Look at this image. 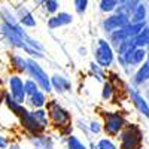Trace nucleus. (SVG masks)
Returning a JSON list of instances; mask_svg holds the SVG:
<instances>
[{
  "mask_svg": "<svg viewBox=\"0 0 149 149\" xmlns=\"http://www.w3.org/2000/svg\"><path fill=\"white\" fill-rule=\"evenodd\" d=\"M0 29H2V33H3V36L6 37V39L12 43V45H14V46H17V48H21V49H24V51H26V52H29L30 55H37V57H42V54L39 52V51H37V49H34V48H31L26 40H24L22 39V37L14 30V29H12L10 26H9V24L8 22H2V27H0Z\"/></svg>",
  "mask_w": 149,
  "mask_h": 149,
  "instance_id": "1",
  "label": "nucleus"
},
{
  "mask_svg": "<svg viewBox=\"0 0 149 149\" xmlns=\"http://www.w3.org/2000/svg\"><path fill=\"white\" fill-rule=\"evenodd\" d=\"M142 139V131L136 125L127 127L121 133V149H139Z\"/></svg>",
  "mask_w": 149,
  "mask_h": 149,
  "instance_id": "3",
  "label": "nucleus"
},
{
  "mask_svg": "<svg viewBox=\"0 0 149 149\" xmlns=\"http://www.w3.org/2000/svg\"><path fill=\"white\" fill-rule=\"evenodd\" d=\"M21 124H22V127L26 128V130H29L31 134H40L43 130H45V127H42L39 122H37V119L34 118V115H33V112H26V113H22L21 116Z\"/></svg>",
  "mask_w": 149,
  "mask_h": 149,
  "instance_id": "9",
  "label": "nucleus"
},
{
  "mask_svg": "<svg viewBox=\"0 0 149 149\" xmlns=\"http://www.w3.org/2000/svg\"><path fill=\"white\" fill-rule=\"evenodd\" d=\"M33 2H34L36 5H39V6H42V5H43V2H45V0H33Z\"/></svg>",
  "mask_w": 149,
  "mask_h": 149,
  "instance_id": "32",
  "label": "nucleus"
},
{
  "mask_svg": "<svg viewBox=\"0 0 149 149\" xmlns=\"http://www.w3.org/2000/svg\"><path fill=\"white\" fill-rule=\"evenodd\" d=\"M88 2L90 0H74L73 5H74V10L78 12V14H85L86 8H88Z\"/></svg>",
  "mask_w": 149,
  "mask_h": 149,
  "instance_id": "27",
  "label": "nucleus"
},
{
  "mask_svg": "<svg viewBox=\"0 0 149 149\" xmlns=\"http://www.w3.org/2000/svg\"><path fill=\"white\" fill-rule=\"evenodd\" d=\"M146 55H148V63H149V51H148V54H146Z\"/></svg>",
  "mask_w": 149,
  "mask_h": 149,
  "instance_id": "34",
  "label": "nucleus"
},
{
  "mask_svg": "<svg viewBox=\"0 0 149 149\" xmlns=\"http://www.w3.org/2000/svg\"><path fill=\"white\" fill-rule=\"evenodd\" d=\"M45 102H46L45 94L40 93V91H37L36 94L30 95V103H31V106H34L36 109H42V107L45 106Z\"/></svg>",
  "mask_w": 149,
  "mask_h": 149,
  "instance_id": "19",
  "label": "nucleus"
},
{
  "mask_svg": "<svg viewBox=\"0 0 149 149\" xmlns=\"http://www.w3.org/2000/svg\"><path fill=\"white\" fill-rule=\"evenodd\" d=\"M10 61H12L14 69H17L18 72H24V70H26V60L21 58L19 55H14L10 58Z\"/></svg>",
  "mask_w": 149,
  "mask_h": 149,
  "instance_id": "24",
  "label": "nucleus"
},
{
  "mask_svg": "<svg viewBox=\"0 0 149 149\" xmlns=\"http://www.w3.org/2000/svg\"><path fill=\"white\" fill-rule=\"evenodd\" d=\"M42 6L45 8V10L48 12V14H55V12L58 10L60 5H58V0H45Z\"/></svg>",
  "mask_w": 149,
  "mask_h": 149,
  "instance_id": "25",
  "label": "nucleus"
},
{
  "mask_svg": "<svg viewBox=\"0 0 149 149\" xmlns=\"http://www.w3.org/2000/svg\"><path fill=\"white\" fill-rule=\"evenodd\" d=\"M26 70L31 74L33 81L39 85L45 93H49V91L52 90L51 79L48 78V74L45 73V70L39 64H37L34 60H26Z\"/></svg>",
  "mask_w": 149,
  "mask_h": 149,
  "instance_id": "2",
  "label": "nucleus"
},
{
  "mask_svg": "<svg viewBox=\"0 0 149 149\" xmlns=\"http://www.w3.org/2000/svg\"><path fill=\"white\" fill-rule=\"evenodd\" d=\"M91 131L93 133H100V124H98V122H93L91 124Z\"/></svg>",
  "mask_w": 149,
  "mask_h": 149,
  "instance_id": "30",
  "label": "nucleus"
},
{
  "mask_svg": "<svg viewBox=\"0 0 149 149\" xmlns=\"http://www.w3.org/2000/svg\"><path fill=\"white\" fill-rule=\"evenodd\" d=\"M33 115L42 127H45V128L48 127V112H45L43 109H37V110L33 112Z\"/></svg>",
  "mask_w": 149,
  "mask_h": 149,
  "instance_id": "22",
  "label": "nucleus"
},
{
  "mask_svg": "<svg viewBox=\"0 0 149 149\" xmlns=\"http://www.w3.org/2000/svg\"><path fill=\"white\" fill-rule=\"evenodd\" d=\"M130 95H131V100H133V103H134V106L139 109V112L140 113H143L148 119H149V106H148V103L145 102V98L136 91V90H130Z\"/></svg>",
  "mask_w": 149,
  "mask_h": 149,
  "instance_id": "11",
  "label": "nucleus"
},
{
  "mask_svg": "<svg viewBox=\"0 0 149 149\" xmlns=\"http://www.w3.org/2000/svg\"><path fill=\"white\" fill-rule=\"evenodd\" d=\"M10 149H21V148H18V146H10Z\"/></svg>",
  "mask_w": 149,
  "mask_h": 149,
  "instance_id": "33",
  "label": "nucleus"
},
{
  "mask_svg": "<svg viewBox=\"0 0 149 149\" xmlns=\"http://www.w3.org/2000/svg\"><path fill=\"white\" fill-rule=\"evenodd\" d=\"M118 8V0H100V10L102 12H113Z\"/></svg>",
  "mask_w": 149,
  "mask_h": 149,
  "instance_id": "20",
  "label": "nucleus"
},
{
  "mask_svg": "<svg viewBox=\"0 0 149 149\" xmlns=\"http://www.w3.org/2000/svg\"><path fill=\"white\" fill-rule=\"evenodd\" d=\"M112 94H113V86H112V84L110 82H107V84H104V86H103V98L104 100H109V98H112Z\"/></svg>",
  "mask_w": 149,
  "mask_h": 149,
  "instance_id": "28",
  "label": "nucleus"
},
{
  "mask_svg": "<svg viewBox=\"0 0 149 149\" xmlns=\"http://www.w3.org/2000/svg\"><path fill=\"white\" fill-rule=\"evenodd\" d=\"M6 104H8V107L14 112L15 115H18V116H21L22 113H26V107H22V104H19V103H17L14 98H12L10 95H6Z\"/></svg>",
  "mask_w": 149,
  "mask_h": 149,
  "instance_id": "17",
  "label": "nucleus"
},
{
  "mask_svg": "<svg viewBox=\"0 0 149 149\" xmlns=\"http://www.w3.org/2000/svg\"><path fill=\"white\" fill-rule=\"evenodd\" d=\"M67 148L69 149H86V146L81 140H78L76 137H73V136H70L67 140Z\"/></svg>",
  "mask_w": 149,
  "mask_h": 149,
  "instance_id": "26",
  "label": "nucleus"
},
{
  "mask_svg": "<svg viewBox=\"0 0 149 149\" xmlns=\"http://www.w3.org/2000/svg\"><path fill=\"white\" fill-rule=\"evenodd\" d=\"M48 113H49V118L52 119V122L58 127H63V125H66V124L70 122L69 112L64 107H61L55 100H52L48 104Z\"/></svg>",
  "mask_w": 149,
  "mask_h": 149,
  "instance_id": "5",
  "label": "nucleus"
},
{
  "mask_svg": "<svg viewBox=\"0 0 149 149\" xmlns=\"http://www.w3.org/2000/svg\"><path fill=\"white\" fill-rule=\"evenodd\" d=\"M51 86H54V88L58 91V93H64L66 90H69V81L64 79V78H61V76H54L52 81H51Z\"/></svg>",
  "mask_w": 149,
  "mask_h": 149,
  "instance_id": "16",
  "label": "nucleus"
},
{
  "mask_svg": "<svg viewBox=\"0 0 149 149\" xmlns=\"http://www.w3.org/2000/svg\"><path fill=\"white\" fill-rule=\"evenodd\" d=\"M95 60L100 67H109L113 61V51L109 42H106L104 39L98 40V45L95 48Z\"/></svg>",
  "mask_w": 149,
  "mask_h": 149,
  "instance_id": "4",
  "label": "nucleus"
},
{
  "mask_svg": "<svg viewBox=\"0 0 149 149\" xmlns=\"http://www.w3.org/2000/svg\"><path fill=\"white\" fill-rule=\"evenodd\" d=\"M97 149H116V148L109 139H102L100 142H98V145H97Z\"/></svg>",
  "mask_w": 149,
  "mask_h": 149,
  "instance_id": "29",
  "label": "nucleus"
},
{
  "mask_svg": "<svg viewBox=\"0 0 149 149\" xmlns=\"http://www.w3.org/2000/svg\"><path fill=\"white\" fill-rule=\"evenodd\" d=\"M125 119L121 113H115V112H110L104 116V131L110 136H116L119 134V131L122 130Z\"/></svg>",
  "mask_w": 149,
  "mask_h": 149,
  "instance_id": "7",
  "label": "nucleus"
},
{
  "mask_svg": "<svg viewBox=\"0 0 149 149\" xmlns=\"http://www.w3.org/2000/svg\"><path fill=\"white\" fill-rule=\"evenodd\" d=\"M145 58H146L145 48H136L128 55L122 57V60L125 61V63H128V64H140V63H143Z\"/></svg>",
  "mask_w": 149,
  "mask_h": 149,
  "instance_id": "12",
  "label": "nucleus"
},
{
  "mask_svg": "<svg viewBox=\"0 0 149 149\" xmlns=\"http://www.w3.org/2000/svg\"><path fill=\"white\" fill-rule=\"evenodd\" d=\"M72 21H73V17L70 14H67V12H60V14H55L48 19V27L55 30V29L67 26V24H70Z\"/></svg>",
  "mask_w": 149,
  "mask_h": 149,
  "instance_id": "10",
  "label": "nucleus"
},
{
  "mask_svg": "<svg viewBox=\"0 0 149 149\" xmlns=\"http://www.w3.org/2000/svg\"><path fill=\"white\" fill-rule=\"evenodd\" d=\"M134 43L137 48H145L149 45V26H145L137 36H134Z\"/></svg>",
  "mask_w": 149,
  "mask_h": 149,
  "instance_id": "15",
  "label": "nucleus"
},
{
  "mask_svg": "<svg viewBox=\"0 0 149 149\" xmlns=\"http://www.w3.org/2000/svg\"><path fill=\"white\" fill-rule=\"evenodd\" d=\"M24 91H26V95H33L39 91V85H37L33 79L26 81L24 82Z\"/></svg>",
  "mask_w": 149,
  "mask_h": 149,
  "instance_id": "23",
  "label": "nucleus"
},
{
  "mask_svg": "<svg viewBox=\"0 0 149 149\" xmlns=\"http://www.w3.org/2000/svg\"><path fill=\"white\" fill-rule=\"evenodd\" d=\"M34 146L36 149H52V142L48 137H45V136H39L34 140Z\"/></svg>",
  "mask_w": 149,
  "mask_h": 149,
  "instance_id": "21",
  "label": "nucleus"
},
{
  "mask_svg": "<svg viewBox=\"0 0 149 149\" xmlns=\"http://www.w3.org/2000/svg\"><path fill=\"white\" fill-rule=\"evenodd\" d=\"M18 15H19V22L24 27H34L36 26V18L31 15V12L26 8H19L18 9Z\"/></svg>",
  "mask_w": 149,
  "mask_h": 149,
  "instance_id": "13",
  "label": "nucleus"
},
{
  "mask_svg": "<svg viewBox=\"0 0 149 149\" xmlns=\"http://www.w3.org/2000/svg\"><path fill=\"white\" fill-rule=\"evenodd\" d=\"M128 22H130V15L122 14V12H116V14L107 17L103 21V30L106 33H112L115 30H119L122 27H125Z\"/></svg>",
  "mask_w": 149,
  "mask_h": 149,
  "instance_id": "6",
  "label": "nucleus"
},
{
  "mask_svg": "<svg viewBox=\"0 0 149 149\" xmlns=\"http://www.w3.org/2000/svg\"><path fill=\"white\" fill-rule=\"evenodd\" d=\"M146 18V6L143 3H139L130 14V22H145Z\"/></svg>",
  "mask_w": 149,
  "mask_h": 149,
  "instance_id": "14",
  "label": "nucleus"
},
{
  "mask_svg": "<svg viewBox=\"0 0 149 149\" xmlns=\"http://www.w3.org/2000/svg\"><path fill=\"white\" fill-rule=\"evenodd\" d=\"M9 90H10V97L19 104L26 100V91H24V82L19 76L14 74L9 78Z\"/></svg>",
  "mask_w": 149,
  "mask_h": 149,
  "instance_id": "8",
  "label": "nucleus"
},
{
  "mask_svg": "<svg viewBox=\"0 0 149 149\" xmlns=\"http://www.w3.org/2000/svg\"><path fill=\"white\" fill-rule=\"evenodd\" d=\"M146 81H149V63L143 64L139 69V72L136 73V76H134V82L136 84H143Z\"/></svg>",
  "mask_w": 149,
  "mask_h": 149,
  "instance_id": "18",
  "label": "nucleus"
},
{
  "mask_svg": "<svg viewBox=\"0 0 149 149\" xmlns=\"http://www.w3.org/2000/svg\"><path fill=\"white\" fill-rule=\"evenodd\" d=\"M5 148H8V140L3 136H0V149H5Z\"/></svg>",
  "mask_w": 149,
  "mask_h": 149,
  "instance_id": "31",
  "label": "nucleus"
}]
</instances>
